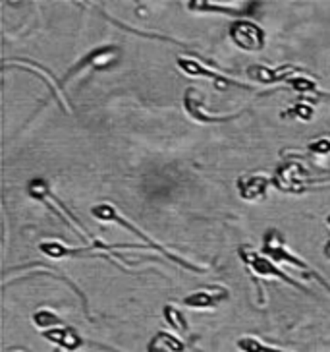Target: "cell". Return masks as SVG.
<instances>
[{
    "mask_svg": "<svg viewBox=\"0 0 330 352\" xmlns=\"http://www.w3.org/2000/svg\"><path fill=\"white\" fill-rule=\"evenodd\" d=\"M91 215H93L95 219H99V221H103V223H116V225H120V227L128 228L130 232H134V234H137L139 239L143 240L145 244L149 246V248H153L155 252H161L165 258H168L170 261H174V263H178L180 267H184V270H189V271H196V273H203L205 270H201V267H197V265H193V263H189V261H186V259H182L180 256H176V254H170L168 250L165 248V246H161V244H156L155 240H151L147 234H145L143 230H139V228L135 227V225H132L128 219H124L120 213H118V209L114 208L113 204H97V206H93V209H91Z\"/></svg>",
    "mask_w": 330,
    "mask_h": 352,
    "instance_id": "1",
    "label": "cell"
},
{
    "mask_svg": "<svg viewBox=\"0 0 330 352\" xmlns=\"http://www.w3.org/2000/svg\"><path fill=\"white\" fill-rule=\"evenodd\" d=\"M27 194L33 197V199H37V201H43L45 206L49 209H52L58 217L62 219L64 223H68L66 219H70L73 223V230L78 232V234H83V239L85 240H93V234L87 230V227L83 225L80 219L73 215L70 209L64 206L62 201H60V197L54 196L51 192V188H49V184L45 182V180H41V178H35V180H32L30 184H27ZM70 225V223H68Z\"/></svg>",
    "mask_w": 330,
    "mask_h": 352,
    "instance_id": "2",
    "label": "cell"
},
{
    "mask_svg": "<svg viewBox=\"0 0 330 352\" xmlns=\"http://www.w3.org/2000/svg\"><path fill=\"white\" fill-rule=\"evenodd\" d=\"M311 182H313L311 170H307L299 161H294V159L284 161L272 176V184L286 194H301Z\"/></svg>",
    "mask_w": 330,
    "mask_h": 352,
    "instance_id": "3",
    "label": "cell"
},
{
    "mask_svg": "<svg viewBox=\"0 0 330 352\" xmlns=\"http://www.w3.org/2000/svg\"><path fill=\"white\" fill-rule=\"evenodd\" d=\"M228 33H230V41L239 51L259 52L267 45V33L253 20H234Z\"/></svg>",
    "mask_w": 330,
    "mask_h": 352,
    "instance_id": "4",
    "label": "cell"
},
{
    "mask_svg": "<svg viewBox=\"0 0 330 352\" xmlns=\"http://www.w3.org/2000/svg\"><path fill=\"white\" fill-rule=\"evenodd\" d=\"M239 258H241V261L248 265L249 271H253L255 275H259V277H265V279H280L284 280L286 285H290V287H296V289L303 290V292H307L309 294V290L305 289L301 283H298L296 279H292L290 275H286V273H282V271L274 265V261H270L268 258H265V256H261L259 252H255V250L251 248H246V246H241L239 248Z\"/></svg>",
    "mask_w": 330,
    "mask_h": 352,
    "instance_id": "5",
    "label": "cell"
},
{
    "mask_svg": "<svg viewBox=\"0 0 330 352\" xmlns=\"http://www.w3.org/2000/svg\"><path fill=\"white\" fill-rule=\"evenodd\" d=\"M120 60V49L118 47H114V45H106V47H99V49H95V51L87 52L85 56H83L80 63L75 64L73 68L68 70V74L64 76L62 85L64 83H68L70 78H73L78 72H82L83 68H93V70H108V68H113L114 64Z\"/></svg>",
    "mask_w": 330,
    "mask_h": 352,
    "instance_id": "6",
    "label": "cell"
},
{
    "mask_svg": "<svg viewBox=\"0 0 330 352\" xmlns=\"http://www.w3.org/2000/svg\"><path fill=\"white\" fill-rule=\"evenodd\" d=\"M184 107H186L187 114L196 120V122H201V124H222V122H228V120H234L236 116H239V113L236 114H211L203 107V94L196 89V87H189L184 94Z\"/></svg>",
    "mask_w": 330,
    "mask_h": 352,
    "instance_id": "7",
    "label": "cell"
},
{
    "mask_svg": "<svg viewBox=\"0 0 330 352\" xmlns=\"http://www.w3.org/2000/svg\"><path fill=\"white\" fill-rule=\"evenodd\" d=\"M178 68L182 70L187 76H191V78H196V76H201V78H211L213 82H215V87H218L220 91H224V89H230V87H241V89H249L248 83H241L236 82V80H230L226 76H220V74L213 72V70H209L207 66H203L201 63H197V60H191V58H186V56H178Z\"/></svg>",
    "mask_w": 330,
    "mask_h": 352,
    "instance_id": "8",
    "label": "cell"
},
{
    "mask_svg": "<svg viewBox=\"0 0 330 352\" xmlns=\"http://www.w3.org/2000/svg\"><path fill=\"white\" fill-rule=\"evenodd\" d=\"M228 298V290L222 287H207V289L196 290L184 298V306L191 310H211Z\"/></svg>",
    "mask_w": 330,
    "mask_h": 352,
    "instance_id": "9",
    "label": "cell"
},
{
    "mask_svg": "<svg viewBox=\"0 0 330 352\" xmlns=\"http://www.w3.org/2000/svg\"><path fill=\"white\" fill-rule=\"evenodd\" d=\"M294 72H303L301 68L296 66H282V68H268L263 64H253L248 68V78L251 82L257 83H276V82H288Z\"/></svg>",
    "mask_w": 330,
    "mask_h": 352,
    "instance_id": "10",
    "label": "cell"
},
{
    "mask_svg": "<svg viewBox=\"0 0 330 352\" xmlns=\"http://www.w3.org/2000/svg\"><path fill=\"white\" fill-rule=\"evenodd\" d=\"M268 178L263 175H248L237 178V192L246 201H259L267 196Z\"/></svg>",
    "mask_w": 330,
    "mask_h": 352,
    "instance_id": "11",
    "label": "cell"
},
{
    "mask_svg": "<svg viewBox=\"0 0 330 352\" xmlns=\"http://www.w3.org/2000/svg\"><path fill=\"white\" fill-rule=\"evenodd\" d=\"M43 337L47 341L54 342L58 346H62L66 351H78L82 346V337L78 335V331H73L72 327L68 325H58V327H52L43 333Z\"/></svg>",
    "mask_w": 330,
    "mask_h": 352,
    "instance_id": "12",
    "label": "cell"
},
{
    "mask_svg": "<svg viewBox=\"0 0 330 352\" xmlns=\"http://www.w3.org/2000/svg\"><path fill=\"white\" fill-rule=\"evenodd\" d=\"M187 8L191 12H226V14H234V16H244V14H249V10H255L257 8V2H251V4H239V6H224L220 2H209V0H203V2H197V0H189L187 2Z\"/></svg>",
    "mask_w": 330,
    "mask_h": 352,
    "instance_id": "13",
    "label": "cell"
},
{
    "mask_svg": "<svg viewBox=\"0 0 330 352\" xmlns=\"http://www.w3.org/2000/svg\"><path fill=\"white\" fill-rule=\"evenodd\" d=\"M186 349V344L180 341V339H176L172 337L170 333H156L155 337L151 339L149 342V352H184Z\"/></svg>",
    "mask_w": 330,
    "mask_h": 352,
    "instance_id": "14",
    "label": "cell"
},
{
    "mask_svg": "<svg viewBox=\"0 0 330 352\" xmlns=\"http://www.w3.org/2000/svg\"><path fill=\"white\" fill-rule=\"evenodd\" d=\"M33 323L39 327V329H52V327H58L64 325L62 320L51 310H39L33 314Z\"/></svg>",
    "mask_w": 330,
    "mask_h": 352,
    "instance_id": "15",
    "label": "cell"
},
{
    "mask_svg": "<svg viewBox=\"0 0 330 352\" xmlns=\"http://www.w3.org/2000/svg\"><path fill=\"white\" fill-rule=\"evenodd\" d=\"M165 318H166V321L172 325V327H176V329H178V331H187V321L184 320V316L176 310V308H172V306H166Z\"/></svg>",
    "mask_w": 330,
    "mask_h": 352,
    "instance_id": "16",
    "label": "cell"
},
{
    "mask_svg": "<svg viewBox=\"0 0 330 352\" xmlns=\"http://www.w3.org/2000/svg\"><path fill=\"white\" fill-rule=\"evenodd\" d=\"M288 83L299 94H313L315 91V82H309L305 78H290Z\"/></svg>",
    "mask_w": 330,
    "mask_h": 352,
    "instance_id": "17",
    "label": "cell"
},
{
    "mask_svg": "<svg viewBox=\"0 0 330 352\" xmlns=\"http://www.w3.org/2000/svg\"><path fill=\"white\" fill-rule=\"evenodd\" d=\"M311 153L315 155H329L330 153V140H317L309 145Z\"/></svg>",
    "mask_w": 330,
    "mask_h": 352,
    "instance_id": "18",
    "label": "cell"
},
{
    "mask_svg": "<svg viewBox=\"0 0 330 352\" xmlns=\"http://www.w3.org/2000/svg\"><path fill=\"white\" fill-rule=\"evenodd\" d=\"M292 113H294V116L301 118V120H311L313 118V109H311L309 104H296L292 109Z\"/></svg>",
    "mask_w": 330,
    "mask_h": 352,
    "instance_id": "19",
    "label": "cell"
},
{
    "mask_svg": "<svg viewBox=\"0 0 330 352\" xmlns=\"http://www.w3.org/2000/svg\"><path fill=\"white\" fill-rule=\"evenodd\" d=\"M322 254H325V258L330 259V240L325 244V250H322Z\"/></svg>",
    "mask_w": 330,
    "mask_h": 352,
    "instance_id": "20",
    "label": "cell"
}]
</instances>
